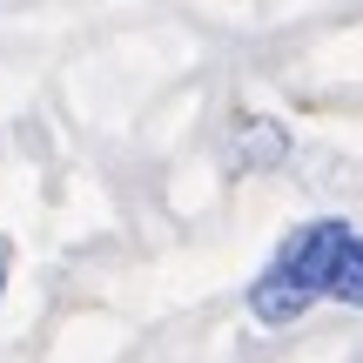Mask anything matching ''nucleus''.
I'll use <instances>...</instances> for the list:
<instances>
[{"label": "nucleus", "instance_id": "obj_4", "mask_svg": "<svg viewBox=\"0 0 363 363\" xmlns=\"http://www.w3.org/2000/svg\"><path fill=\"white\" fill-rule=\"evenodd\" d=\"M0 296H7V249H0Z\"/></svg>", "mask_w": 363, "mask_h": 363}, {"label": "nucleus", "instance_id": "obj_2", "mask_svg": "<svg viewBox=\"0 0 363 363\" xmlns=\"http://www.w3.org/2000/svg\"><path fill=\"white\" fill-rule=\"evenodd\" d=\"M229 155H235V169H276V162H289V128L269 115H242Z\"/></svg>", "mask_w": 363, "mask_h": 363}, {"label": "nucleus", "instance_id": "obj_3", "mask_svg": "<svg viewBox=\"0 0 363 363\" xmlns=\"http://www.w3.org/2000/svg\"><path fill=\"white\" fill-rule=\"evenodd\" d=\"M330 296L363 310V235H350V249L337 256V276H330Z\"/></svg>", "mask_w": 363, "mask_h": 363}, {"label": "nucleus", "instance_id": "obj_1", "mask_svg": "<svg viewBox=\"0 0 363 363\" xmlns=\"http://www.w3.org/2000/svg\"><path fill=\"white\" fill-rule=\"evenodd\" d=\"M350 235H357V229H350L343 216L303 222V229L276 249V262L256 276V289H249V316L269 323V330L296 323L316 296H330V276H337V256L350 249Z\"/></svg>", "mask_w": 363, "mask_h": 363}]
</instances>
